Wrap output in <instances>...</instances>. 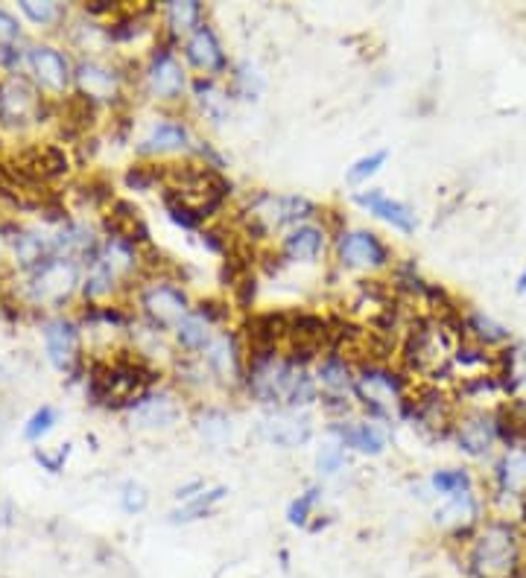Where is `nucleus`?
<instances>
[{"label": "nucleus", "instance_id": "obj_11", "mask_svg": "<svg viewBox=\"0 0 526 578\" xmlns=\"http://www.w3.org/2000/svg\"><path fill=\"white\" fill-rule=\"evenodd\" d=\"M79 286V263L70 257H50V261L39 263L36 270H30V284L27 293L36 304L45 307H59L74 295Z\"/></svg>", "mask_w": 526, "mask_h": 578}, {"label": "nucleus", "instance_id": "obj_41", "mask_svg": "<svg viewBox=\"0 0 526 578\" xmlns=\"http://www.w3.org/2000/svg\"><path fill=\"white\" fill-rule=\"evenodd\" d=\"M18 39V21L9 16L7 9H0V45H12Z\"/></svg>", "mask_w": 526, "mask_h": 578}, {"label": "nucleus", "instance_id": "obj_17", "mask_svg": "<svg viewBox=\"0 0 526 578\" xmlns=\"http://www.w3.org/2000/svg\"><path fill=\"white\" fill-rule=\"evenodd\" d=\"M257 432L263 435V441H270L275 448H304L313 439V418L304 409H275V412L261 418Z\"/></svg>", "mask_w": 526, "mask_h": 578}, {"label": "nucleus", "instance_id": "obj_23", "mask_svg": "<svg viewBox=\"0 0 526 578\" xmlns=\"http://www.w3.org/2000/svg\"><path fill=\"white\" fill-rule=\"evenodd\" d=\"M354 202L363 210H369L372 216H378V219H383L387 225H392L394 232L407 234V237H410V234H416L418 223H416V214H412L410 205H403V202L392 199V196H387V193L378 190V187H369V190H357Z\"/></svg>", "mask_w": 526, "mask_h": 578}, {"label": "nucleus", "instance_id": "obj_9", "mask_svg": "<svg viewBox=\"0 0 526 578\" xmlns=\"http://www.w3.org/2000/svg\"><path fill=\"white\" fill-rule=\"evenodd\" d=\"M450 439L468 459H491L500 448V430H497V409L462 406Z\"/></svg>", "mask_w": 526, "mask_h": 578}, {"label": "nucleus", "instance_id": "obj_12", "mask_svg": "<svg viewBox=\"0 0 526 578\" xmlns=\"http://www.w3.org/2000/svg\"><path fill=\"white\" fill-rule=\"evenodd\" d=\"M354 380L357 371L349 356L340 351H331L319 360L316 365V383H319V401L333 415H349L351 401H354Z\"/></svg>", "mask_w": 526, "mask_h": 578}, {"label": "nucleus", "instance_id": "obj_10", "mask_svg": "<svg viewBox=\"0 0 526 578\" xmlns=\"http://www.w3.org/2000/svg\"><path fill=\"white\" fill-rule=\"evenodd\" d=\"M144 88L155 102H164V106L185 100L191 79H187V65L173 53V47H155V53L144 68Z\"/></svg>", "mask_w": 526, "mask_h": 578}, {"label": "nucleus", "instance_id": "obj_19", "mask_svg": "<svg viewBox=\"0 0 526 578\" xmlns=\"http://www.w3.org/2000/svg\"><path fill=\"white\" fill-rule=\"evenodd\" d=\"M328 248V228L313 223H304L299 228H293L290 234H284L279 243V261L293 263V266H310V263H319V257L325 255Z\"/></svg>", "mask_w": 526, "mask_h": 578}, {"label": "nucleus", "instance_id": "obj_14", "mask_svg": "<svg viewBox=\"0 0 526 578\" xmlns=\"http://www.w3.org/2000/svg\"><path fill=\"white\" fill-rule=\"evenodd\" d=\"M182 56H185L187 68H194L199 77L208 79H223L228 70H232V62L223 50V41L214 32L208 21L199 23L191 36L182 45Z\"/></svg>", "mask_w": 526, "mask_h": 578}, {"label": "nucleus", "instance_id": "obj_15", "mask_svg": "<svg viewBox=\"0 0 526 578\" xmlns=\"http://www.w3.org/2000/svg\"><path fill=\"white\" fill-rule=\"evenodd\" d=\"M196 140L191 126L182 120V117L164 115L158 117L153 126H149L147 138L140 140V155H149V158H167V155H187L194 158Z\"/></svg>", "mask_w": 526, "mask_h": 578}, {"label": "nucleus", "instance_id": "obj_28", "mask_svg": "<svg viewBox=\"0 0 526 578\" xmlns=\"http://www.w3.org/2000/svg\"><path fill=\"white\" fill-rule=\"evenodd\" d=\"M74 82H77L79 94L86 100H115L117 88H120V79L111 68L100 62H82L74 70Z\"/></svg>", "mask_w": 526, "mask_h": 578}, {"label": "nucleus", "instance_id": "obj_3", "mask_svg": "<svg viewBox=\"0 0 526 578\" xmlns=\"http://www.w3.org/2000/svg\"><path fill=\"white\" fill-rule=\"evenodd\" d=\"M410 383L403 371H394L389 363H360L354 380V401L369 412L374 421H392L407 412Z\"/></svg>", "mask_w": 526, "mask_h": 578}, {"label": "nucleus", "instance_id": "obj_36", "mask_svg": "<svg viewBox=\"0 0 526 578\" xmlns=\"http://www.w3.org/2000/svg\"><path fill=\"white\" fill-rule=\"evenodd\" d=\"M349 464V455H345V444L340 439H328L322 448L316 450V468L322 477H337Z\"/></svg>", "mask_w": 526, "mask_h": 578}, {"label": "nucleus", "instance_id": "obj_40", "mask_svg": "<svg viewBox=\"0 0 526 578\" xmlns=\"http://www.w3.org/2000/svg\"><path fill=\"white\" fill-rule=\"evenodd\" d=\"M120 502H124V511H129V515H140V511L147 509V491L140 486H135V482H129V486H124V493H120Z\"/></svg>", "mask_w": 526, "mask_h": 578}, {"label": "nucleus", "instance_id": "obj_7", "mask_svg": "<svg viewBox=\"0 0 526 578\" xmlns=\"http://www.w3.org/2000/svg\"><path fill=\"white\" fill-rule=\"evenodd\" d=\"M140 313L153 324V331H176L178 324L185 322L194 313V304L187 298L185 286H178L176 281L155 278L140 286L138 293Z\"/></svg>", "mask_w": 526, "mask_h": 578}, {"label": "nucleus", "instance_id": "obj_1", "mask_svg": "<svg viewBox=\"0 0 526 578\" xmlns=\"http://www.w3.org/2000/svg\"><path fill=\"white\" fill-rule=\"evenodd\" d=\"M462 561L471 578H526V532L512 520L488 515L462 547Z\"/></svg>", "mask_w": 526, "mask_h": 578}, {"label": "nucleus", "instance_id": "obj_26", "mask_svg": "<svg viewBox=\"0 0 526 578\" xmlns=\"http://www.w3.org/2000/svg\"><path fill=\"white\" fill-rule=\"evenodd\" d=\"M94 263L103 266V270L109 272L111 278L120 284V281L132 278V275L140 270V252L135 243H129V239L106 237V243H103L100 252L94 255Z\"/></svg>", "mask_w": 526, "mask_h": 578}, {"label": "nucleus", "instance_id": "obj_38", "mask_svg": "<svg viewBox=\"0 0 526 578\" xmlns=\"http://www.w3.org/2000/svg\"><path fill=\"white\" fill-rule=\"evenodd\" d=\"M53 424H56V412L50 406H41L39 412H36V415L30 418V424L23 427V435H27V439L30 441H39L41 435H47V432L53 430Z\"/></svg>", "mask_w": 526, "mask_h": 578}, {"label": "nucleus", "instance_id": "obj_42", "mask_svg": "<svg viewBox=\"0 0 526 578\" xmlns=\"http://www.w3.org/2000/svg\"><path fill=\"white\" fill-rule=\"evenodd\" d=\"M515 293H518V295H526V266H524V270H520L518 281H515Z\"/></svg>", "mask_w": 526, "mask_h": 578}, {"label": "nucleus", "instance_id": "obj_24", "mask_svg": "<svg viewBox=\"0 0 526 578\" xmlns=\"http://www.w3.org/2000/svg\"><path fill=\"white\" fill-rule=\"evenodd\" d=\"M191 97L194 106L199 108L202 117H208L211 124H225L232 117V88H225L220 79L196 77L191 82Z\"/></svg>", "mask_w": 526, "mask_h": 578}, {"label": "nucleus", "instance_id": "obj_39", "mask_svg": "<svg viewBox=\"0 0 526 578\" xmlns=\"http://www.w3.org/2000/svg\"><path fill=\"white\" fill-rule=\"evenodd\" d=\"M21 9H23V16L30 18V21H36V23H41V27H45V23H53L56 18H59V7H56V3H36V0H23L21 3Z\"/></svg>", "mask_w": 526, "mask_h": 578}, {"label": "nucleus", "instance_id": "obj_8", "mask_svg": "<svg viewBox=\"0 0 526 578\" xmlns=\"http://www.w3.org/2000/svg\"><path fill=\"white\" fill-rule=\"evenodd\" d=\"M486 520H488V500L477 491L448 497V500L441 502L439 509L434 511L436 529H439L450 543H459V547H465Z\"/></svg>", "mask_w": 526, "mask_h": 578}, {"label": "nucleus", "instance_id": "obj_25", "mask_svg": "<svg viewBox=\"0 0 526 578\" xmlns=\"http://www.w3.org/2000/svg\"><path fill=\"white\" fill-rule=\"evenodd\" d=\"M45 345L50 354V363L59 371H70L79 356V333L77 324L68 319H53L45 327Z\"/></svg>", "mask_w": 526, "mask_h": 578}, {"label": "nucleus", "instance_id": "obj_30", "mask_svg": "<svg viewBox=\"0 0 526 578\" xmlns=\"http://www.w3.org/2000/svg\"><path fill=\"white\" fill-rule=\"evenodd\" d=\"M164 23H167L173 41L187 39L199 23H205V9L199 0H171L164 7Z\"/></svg>", "mask_w": 526, "mask_h": 578}, {"label": "nucleus", "instance_id": "obj_33", "mask_svg": "<svg viewBox=\"0 0 526 578\" xmlns=\"http://www.w3.org/2000/svg\"><path fill=\"white\" fill-rule=\"evenodd\" d=\"M319 500H322V488L316 486L299 493V497L286 506V523L295 526V529H310V520L316 517Z\"/></svg>", "mask_w": 526, "mask_h": 578}, {"label": "nucleus", "instance_id": "obj_6", "mask_svg": "<svg viewBox=\"0 0 526 578\" xmlns=\"http://www.w3.org/2000/svg\"><path fill=\"white\" fill-rule=\"evenodd\" d=\"M333 255L342 270L349 272H383L392 266V248L387 246V239L380 234L369 232V228H342L333 237Z\"/></svg>", "mask_w": 526, "mask_h": 578}, {"label": "nucleus", "instance_id": "obj_18", "mask_svg": "<svg viewBox=\"0 0 526 578\" xmlns=\"http://www.w3.org/2000/svg\"><path fill=\"white\" fill-rule=\"evenodd\" d=\"M41 117V97L23 77H9L0 86V120L7 126L36 124Z\"/></svg>", "mask_w": 526, "mask_h": 578}, {"label": "nucleus", "instance_id": "obj_29", "mask_svg": "<svg viewBox=\"0 0 526 578\" xmlns=\"http://www.w3.org/2000/svg\"><path fill=\"white\" fill-rule=\"evenodd\" d=\"M214 327H217V324L202 316L199 310L194 307V313H191V316L173 331V340H176V345L185 351V356H202L205 351H208L211 342H214V336H217Z\"/></svg>", "mask_w": 526, "mask_h": 578}, {"label": "nucleus", "instance_id": "obj_35", "mask_svg": "<svg viewBox=\"0 0 526 578\" xmlns=\"http://www.w3.org/2000/svg\"><path fill=\"white\" fill-rule=\"evenodd\" d=\"M228 77H232V94H237L243 100H255L257 94H261L263 79L249 62L232 65V74H228Z\"/></svg>", "mask_w": 526, "mask_h": 578}, {"label": "nucleus", "instance_id": "obj_32", "mask_svg": "<svg viewBox=\"0 0 526 578\" xmlns=\"http://www.w3.org/2000/svg\"><path fill=\"white\" fill-rule=\"evenodd\" d=\"M430 491L439 493V497H457V493L477 491V479L468 468H441L430 477Z\"/></svg>", "mask_w": 526, "mask_h": 578}, {"label": "nucleus", "instance_id": "obj_22", "mask_svg": "<svg viewBox=\"0 0 526 578\" xmlns=\"http://www.w3.org/2000/svg\"><path fill=\"white\" fill-rule=\"evenodd\" d=\"M331 435L363 455H380L387 450V432L374 418H340L331 424Z\"/></svg>", "mask_w": 526, "mask_h": 578}, {"label": "nucleus", "instance_id": "obj_37", "mask_svg": "<svg viewBox=\"0 0 526 578\" xmlns=\"http://www.w3.org/2000/svg\"><path fill=\"white\" fill-rule=\"evenodd\" d=\"M196 430L202 432V439L217 444V441H223L228 435V418L220 409H202L199 418H196Z\"/></svg>", "mask_w": 526, "mask_h": 578}, {"label": "nucleus", "instance_id": "obj_20", "mask_svg": "<svg viewBox=\"0 0 526 578\" xmlns=\"http://www.w3.org/2000/svg\"><path fill=\"white\" fill-rule=\"evenodd\" d=\"M27 68L36 77V82L50 94H65L70 79H74V68H70L68 56L50 45L30 47L27 50Z\"/></svg>", "mask_w": 526, "mask_h": 578}, {"label": "nucleus", "instance_id": "obj_21", "mask_svg": "<svg viewBox=\"0 0 526 578\" xmlns=\"http://www.w3.org/2000/svg\"><path fill=\"white\" fill-rule=\"evenodd\" d=\"M459 324H462V340L471 342V345H480L491 354H500L504 347H509L515 342L512 331L506 324L497 322L495 316H488L477 307H462L459 310Z\"/></svg>", "mask_w": 526, "mask_h": 578}, {"label": "nucleus", "instance_id": "obj_31", "mask_svg": "<svg viewBox=\"0 0 526 578\" xmlns=\"http://www.w3.org/2000/svg\"><path fill=\"white\" fill-rule=\"evenodd\" d=\"M228 497V488L225 486H214V488H202L196 497H191L187 502H182L176 511L171 515V523L176 526H187V523H196L202 517H208L211 511L217 509L220 502Z\"/></svg>", "mask_w": 526, "mask_h": 578}, {"label": "nucleus", "instance_id": "obj_13", "mask_svg": "<svg viewBox=\"0 0 526 578\" xmlns=\"http://www.w3.org/2000/svg\"><path fill=\"white\" fill-rule=\"evenodd\" d=\"M202 363L208 365L217 385L243 389V383H246V345H243L241 331H220L208 351L202 354Z\"/></svg>", "mask_w": 526, "mask_h": 578}, {"label": "nucleus", "instance_id": "obj_4", "mask_svg": "<svg viewBox=\"0 0 526 578\" xmlns=\"http://www.w3.org/2000/svg\"><path fill=\"white\" fill-rule=\"evenodd\" d=\"M155 371L140 356H120L94 369L91 392L109 406H135L144 394L153 392Z\"/></svg>", "mask_w": 526, "mask_h": 578}, {"label": "nucleus", "instance_id": "obj_2", "mask_svg": "<svg viewBox=\"0 0 526 578\" xmlns=\"http://www.w3.org/2000/svg\"><path fill=\"white\" fill-rule=\"evenodd\" d=\"M319 214H322L319 205L310 202L308 196L257 190L249 196L246 208L241 210V223L252 243H266L272 237L281 243L284 234H290L304 223H313Z\"/></svg>", "mask_w": 526, "mask_h": 578}, {"label": "nucleus", "instance_id": "obj_5", "mask_svg": "<svg viewBox=\"0 0 526 578\" xmlns=\"http://www.w3.org/2000/svg\"><path fill=\"white\" fill-rule=\"evenodd\" d=\"M459 401L457 394L441 389V385L421 383L416 385V392H410V401H407V412L403 418H410L412 424L418 427L427 435H436V439H450L454 424H457L459 415Z\"/></svg>", "mask_w": 526, "mask_h": 578}, {"label": "nucleus", "instance_id": "obj_16", "mask_svg": "<svg viewBox=\"0 0 526 578\" xmlns=\"http://www.w3.org/2000/svg\"><path fill=\"white\" fill-rule=\"evenodd\" d=\"M185 415V398L171 389H153L129 409L132 427L138 430H173Z\"/></svg>", "mask_w": 526, "mask_h": 578}, {"label": "nucleus", "instance_id": "obj_27", "mask_svg": "<svg viewBox=\"0 0 526 578\" xmlns=\"http://www.w3.org/2000/svg\"><path fill=\"white\" fill-rule=\"evenodd\" d=\"M497 374L504 380L506 398L526 406V342H512L497 354Z\"/></svg>", "mask_w": 526, "mask_h": 578}, {"label": "nucleus", "instance_id": "obj_34", "mask_svg": "<svg viewBox=\"0 0 526 578\" xmlns=\"http://www.w3.org/2000/svg\"><path fill=\"white\" fill-rule=\"evenodd\" d=\"M389 161V149H374V153L363 155V158H357L354 164L349 167V176H345V182H349L351 187H360L366 185L369 178L378 176L380 167Z\"/></svg>", "mask_w": 526, "mask_h": 578}]
</instances>
